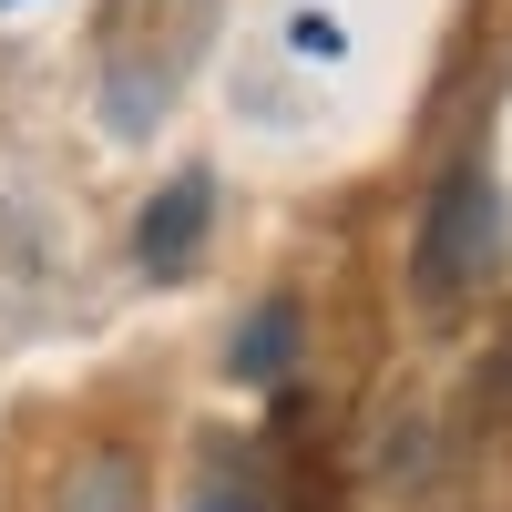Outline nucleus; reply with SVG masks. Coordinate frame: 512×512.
<instances>
[{
	"mask_svg": "<svg viewBox=\"0 0 512 512\" xmlns=\"http://www.w3.org/2000/svg\"><path fill=\"white\" fill-rule=\"evenodd\" d=\"M492 267H502V195H492L482 164H451V175L431 185V205H420V236H410V297H420V318L451 328L482 297Z\"/></svg>",
	"mask_w": 512,
	"mask_h": 512,
	"instance_id": "1",
	"label": "nucleus"
},
{
	"mask_svg": "<svg viewBox=\"0 0 512 512\" xmlns=\"http://www.w3.org/2000/svg\"><path fill=\"white\" fill-rule=\"evenodd\" d=\"M492 390H502V410H512V338H502V359H492Z\"/></svg>",
	"mask_w": 512,
	"mask_h": 512,
	"instance_id": "6",
	"label": "nucleus"
},
{
	"mask_svg": "<svg viewBox=\"0 0 512 512\" xmlns=\"http://www.w3.org/2000/svg\"><path fill=\"white\" fill-rule=\"evenodd\" d=\"M236 379H256V390H277L287 379V359H297V297H267V308H256L246 328H236Z\"/></svg>",
	"mask_w": 512,
	"mask_h": 512,
	"instance_id": "3",
	"label": "nucleus"
},
{
	"mask_svg": "<svg viewBox=\"0 0 512 512\" xmlns=\"http://www.w3.org/2000/svg\"><path fill=\"white\" fill-rule=\"evenodd\" d=\"M0 11H11V0H0Z\"/></svg>",
	"mask_w": 512,
	"mask_h": 512,
	"instance_id": "7",
	"label": "nucleus"
},
{
	"mask_svg": "<svg viewBox=\"0 0 512 512\" xmlns=\"http://www.w3.org/2000/svg\"><path fill=\"white\" fill-rule=\"evenodd\" d=\"M205 216H216V175H175L154 205H144V226H134V256H144V277H195L205 267Z\"/></svg>",
	"mask_w": 512,
	"mask_h": 512,
	"instance_id": "2",
	"label": "nucleus"
},
{
	"mask_svg": "<svg viewBox=\"0 0 512 512\" xmlns=\"http://www.w3.org/2000/svg\"><path fill=\"white\" fill-rule=\"evenodd\" d=\"M195 512H267V492H256V482H205Z\"/></svg>",
	"mask_w": 512,
	"mask_h": 512,
	"instance_id": "5",
	"label": "nucleus"
},
{
	"mask_svg": "<svg viewBox=\"0 0 512 512\" xmlns=\"http://www.w3.org/2000/svg\"><path fill=\"white\" fill-rule=\"evenodd\" d=\"M62 512H144V472H134V451H93V461L62 482Z\"/></svg>",
	"mask_w": 512,
	"mask_h": 512,
	"instance_id": "4",
	"label": "nucleus"
}]
</instances>
